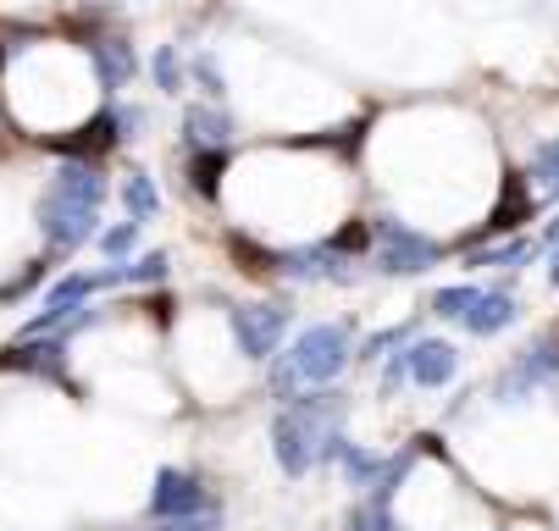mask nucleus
<instances>
[{"label":"nucleus","instance_id":"nucleus-1","mask_svg":"<svg viewBox=\"0 0 559 531\" xmlns=\"http://www.w3.org/2000/svg\"><path fill=\"white\" fill-rule=\"evenodd\" d=\"M100 205H106V178L90 167V161H67L45 194L34 200V221H39V233L50 250H84L95 244L100 233Z\"/></svg>","mask_w":559,"mask_h":531},{"label":"nucleus","instance_id":"nucleus-2","mask_svg":"<svg viewBox=\"0 0 559 531\" xmlns=\"http://www.w3.org/2000/svg\"><path fill=\"white\" fill-rule=\"evenodd\" d=\"M349 394L338 388H305L272 415V460L283 476H305L310 466H322V443L344 426Z\"/></svg>","mask_w":559,"mask_h":531},{"label":"nucleus","instance_id":"nucleus-3","mask_svg":"<svg viewBox=\"0 0 559 531\" xmlns=\"http://www.w3.org/2000/svg\"><path fill=\"white\" fill-rule=\"evenodd\" d=\"M344 365H355V322H316V327H305V333L288 343V354H283V349L272 354L266 383H272V394L288 405V399L305 394V388H333Z\"/></svg>","mask_w":559,"mask_h":531},{"label":"nucleus","instance_id":"nucleus-4","mask_svg":"<svg viewBox=\"0 0 559 531\" xmlns=\"http://www.w3.org/2000/svg\"><path fill=\"white\" fill-rule=\"evenodd\" d=\"M288 322H294V311L283 305V299H261V305H238V311H227L233 349L245 354V360H255V365H266V360L283 349Z\"/></svg>","mask_w":559,"mask_h":531},{"label":"nucleus","instance_id":"nucleus-5","mask_svg":"<svg viewBox=\"0 0 559 531\" xmlns=\"http://www.w3.org/2000/svg\"><path fill=\"white\" fill-rule=\"evenodd\" d=\"M371 244H377V266L388 277H421V271H432L443 261L438 239L416 233V227H405V221H388V216L371 221Z\"/></svg>","mask_w":559,"mask_h":531},{"label":"nucleus","instance_id":"nucleus-6","mask_svg":"<svg viewBox=\"0 0 559 531\" xmlns=\"http://www.w3.org/2000/svg\"><path fill=\"white\" fill-rule=\"evenodd\" d=\"M548 383H559V343H532V349H521V360L515 365H504L499 371V383H493V399L499 405H526L537 388H548Z\"/></svg>","mask_w":559,"mask_h":531},{"label":"nucleus","instance_id":"nucleus-7","mask_svg":"<svg viewBox=\"0 0 559 531\" xmlns=\"http://www.w3.org/2000/svg\"><path fill=\"white\" fill-rule=\"evenodd\" d=\"M211 504L205 482L194 471H178V466H162L155 471V487H150V520H183V515H200Z\"/></svg>","mask_w":559,"mask_h":531},{"label":"nucleus","instance_id":"nucleus-8","mask_svg":"<svg viewBox=\"0 0 559 531\" xmlns=\"http://www.w3.org/2000/svg\"><path fill=\"white\" fill-rule=\"evenodd\" d=\"M0 371H23V376H45V383L67 388V343L61 338H17L0 349Z\"/></svg>","mask_w":559,"mask_h":531},{"label":"nucleus","instance_id":"nucleus-9","mask_svg":"<svg viewBox=\"0 0 559 531\" xmlns=\"http://www.w3.org/2000/svg\"><path fill=\"white\" fill-rule=\"evenodd\" d=\"M460 371V349L443 343V338H421V343H405V376L416 388H443L454 383Z\"/></svg>","mask_w":559,"mask_h":531},{"label":"nucleus","instance_id":"nucleus-10","mask_svg":"<svg viewBox=\"0 0 559 531\" xmlns=\"http://www.w3.org/2000/svg\"><path fill=\"white\" fill-rule=\"evenodd\" d=\"M515 316H521V305H515L510 293H499V288H483V293H476V305H471L460 322H465V333H471V338H493V333H504Z\"/></svg>","mask_w":559,"mask_h":531},{"label":"nucleus","instance_id":"nucleus-11","mask_svg":"<svg viewBox=\"0 0 559 531\" xmlns=\"http://www.w3.org/2000/svg\"><path fill=\"white\" fill-rule=\"evenodd\" d=\"M183 138H189L194 149H227L233 117H227L222 106H189V111H183Z\"/></svg>","mask_w":559,"mask_h":531},{"label":"nucleus","instance_id":"nucleus-12","mask_svg":"<svg viewBox=\"0 0 559 531\" xmlns=\"http://www.w3.org/2000/svg\"><path fill=\"white\" fill-rule=\"evenodd\" d=\"M167 255H139V261H111L106 271H95V288H128V282H167Z\"/></svg>","mask_w":559,"mask_h":531},{"label":"nucleus","instance_id":"nucleus-13","mask_svg":"<svg viewBox=\"0 0 559 531\" xmlns=\"http://www.w3.org/2000/svg\"><path fill=\"white\" fill-rule=\"evenodd\" d=\"M90 56H95V79H100V89H122L128 79H133V45L128 39H100V45H90Z\"/></svg>","mask_w":559,"mask_h":531},{"label":"nucleus","instance_id":"nucleus-14","mask_svg":"<svg viewBox=\"0 0 559 531\" xmlns=\"http://www.w3.org/2000/svg\"><path fill=\"white\" fill-rule=\"evenodd\" d=\"M227 161H233L227 149H194V156H189V194L216 200V194H222V167H227Z\"/></svg>","mask_w":559,"mask_h":531},{"label":"nucleus","instance_id":"nucleus-15","mask_svg":"<svg viewBox=\"0 0 559 531\" xmlns=\"http://www.w3.org/2000/svg\"><path fill=\"white\" fill-rule=\"evenodd\" d=\"M122 205H128V221H150L155 210H162V189H155V178L150 172H128L122 178Z\"/></svg>","mask_w":559,"mask_h":531},{"label":"nucleus","instance_id":"nucleus-16","mask_svg":"<svg viewBox=\"0 0 559 531\" xmlns=\"http://www.w3.org/2000/svg\"><path fill=\"white\" fill-rule=\"evenodd\" d=\"M521 221H532V189H526L521 178H510L499 210L488 216V233H510V227H521Z\"/></svg>","mask_w":559,"mask_h":531},{"label":"nucleus","instance_id":"nucleus-17","mask_svg":"<svg viewBox=\"0 0 559 531\" xmlns=\"http://www.w3.org/2000/svg\"><path fill=\"white\" fill-rule=\"evenodd\" d=\"M95 293V271H67L45 288V311H72V305H90Z\"/></svg>","mask_w":559,"mask_h":531},{"label":"nucleus","instance_id":"nucleus-18","mask_svg":"<svg viewBox=\"0 0 559 531\" xmlns=\"http://www.w3.org/2000/svg\"><path fill=\"white\" fill-rule=\"evenodd\" d=\"M344 531H399V520H393V504H377L371 493L344 515Z\"/></svg>","mask_w":559,"mask_h":531},{"label":"nucleus","instance_id":"nucleus-19","mask_svg":"<svg viewBox=\"0 0 559 531\" xmlns=\"http://www.w3.org/2000/svg\"><path fill=\"white\" fill-rule=\"evenodd\" d=\"M532 183H537V194L559 200V138L537 144V156H532Z\"/></svg>","mask_w":559,"mask_h":531},{"label":"nucleus","instance_id":"nucleus-20","mask_svg":"<svg viewBox=\"0 0 559 531\" xmlns=\"http://www.w3.org/2000/svg\"><path fill=\"white\" fill-rule=\"evenodd\" d=\"M476 293H483V288H471V282L438 288V293H432V316H443V322H460V316L476 305Z\"/></svg>","mask_w":559,"mask_h":531},{"label":"nucleus","instance_id":"nucleus-21","mask_svg":"<svg viewBox=\"0 0 559 531\" xmlns=\"http://www.w3.org/2000/svg\"><path fill=\"white\" fill-rule=\"evenodd\" d=\"M95 244H100V255H106V261H128V255H133V244H139V221L100 227V233H95Z\"/></svg>","mask_w":559,"mask_h":531},{"label":"nucleus","instance_id":"nucleus-22","mask_svg":"<svg viewBox=\"0 0 559 531\" xmlns=\"http://www.w3.org/2000/svg\"><path fill=\"white\" fill-rule=\"evenodd\" d=\"M150 79H155V89H162V95H178V89H183V67H178V50H173V45L155 50Z\"/></svg>","mask_w":559,"mask_h":531},{"label":"nucleus","instance_id":"nucleus-23","mask_svg":"<svg viewBox=\"0 0 559 531\" xmlns=\"http://www.w3.org/2000/svg\"><path fill=\"white\" fill-rule=\"evenodd\" d=\"M399 343H411V322H405V327H382V333H371V338L355 349V360H360V365L388 360V349H399Z\"/></svg>","mask_w":559,"mask_h":531},{"label":"nucleus","instance_id":"nucleus-24","mask_svg":"<svg viewBox=\"0 0 559 531\" xmlns=\"http://www.w3.org/2000/svg\"><path fill=\"white\" fill-rule=\"evenodd\" d=\"M150 531H222V504L211 498L200 515H183V520H155Z\"/></svg>","mask_w":559,"mask_h":531},{"label":"nucleus","instance_id":"nucleus-25","mask_svg":"<svg viewBox=\"0 0 559 531\" xmlns=\"http://www.w3.org/2000/svg\"><path fill=\"white\" fill-rule=\"evenodd\" d=\"M537 244H526V239H510V244H499V250H483V255H471V266H521L526 255H532Z\"/></svg>","mask_w":559,"mask_h":531},{"label":"nucleus","instance_id":"nucleus-26","mask_svg":"<svg viewBox=\"0 0 559 531\" xmlns=\"http://www.w3.org/2000/svg\"><path fill=\"white\" fill-rule=\"evenodd\" d=\"M194 84H200L211 100H222V95H227V84H222V67H216V56H211V50H200V56H194Z\"/></svg>","mask_w":559,"mask_h":531},{"label":"nucleus","instance_id":"nucleus-27","mask_svg":"<svg viewBox=\"0 0 559 531\" xmlns=\"http://www.w3.org/2000/svg\"><path fill=\"white\" fill-rule=\"evenodd\" d=\"M45 282V266H28V271H17L7 288H0V299H17V293H28V288H39Z\"/></svg>","mask_w":559,"mask_h":531},{"label":"nucleus","instance_id":"nucleus-28","mask_svg":"<svg viewBox=\"0 0 559 531\" xmlns=\"http://www.w3.org/2000/svg\"><path fill=\"white\" fill-rule=\"evenodd\" d=\"M399 383H405V354H388V365H382V394H393Z\"/></svg>","mask_w":559,"mask_h":531},{"label":"nucleus","instance_id":"nucleus-29","mask_svg":"<svg viewBox=\"0 0 559 531\" xmlns=\"http://www.w3.org/2000/svg\"><path fill=\"white\" fill-rule=\"evenodd\" d=\"M548 282L559 288V244H554V255H548Z\"/></svg>","mask_w":559,"mask_h":531}]
</instances>
